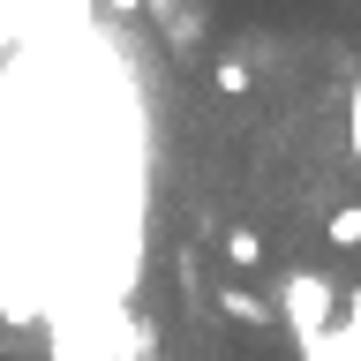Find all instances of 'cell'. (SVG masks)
Wrapping results in <instances>:
<instances>
[{
	"instance_id": "6da1fadb",
	"label": "cell",
	"mask_w": 361,
	"mask_h": 361,
	"mask_svg": "<svg viewBox=\"0 0 361 361\" xmlns=\"http://www.w3.org/2000/svg\"><path fill=\"white\" fill-rule=\"evenodd\" d=\"M279 324L293 331V346L324 338L338 324V286L324 271H286V279H279Z\"/></svg>"
},
{
	"instance_id": "7a4b0ae2",
	"label": "cell",
	"mask_w": 361,
	"mask_h": 361,
	"mask_svg": "<svg viewBox=\"0 0 361 361\" xmlns=\"http://www.w3.org/2000/svg\"><path fill=\"white\" fill-rule=\"evenodd\" d=\"M219 309L233 316V324H271V301H264V293H248V286H226Z\"/></svg>"
},
{
	"instance_id": "3957f363",
	"label": "cell",
	"mask_w": 361,
	"mask_h": 361,
	"mask_svg": "<svg viewBox=\"0 0 361 361\" xmlns=\"http://www.w3.org/2000/svg\"><path fill=\"white\" fill-rule=\"evenodd\" d=\"M301 361H361V346H354V338H346V331L331 324L324 338H309V346H301Z\"/></svg>"
},
{
	"instance_id": "277c9868",
	"label": "cell",
	"mask_w": 361,
	"mask_h": 361,
	"mask_svg": "<svg viewBox=\"0 0 361 361\" xmlns=\"http://www.w3.org/2000/svg\"><path fill=\"white\" fill-rule=\"evenodd\" d=\"M226 264H241V271H256L264 264V241L248 233V226H226Z\"/></svg>"
},
{
	"instance_id": "5b68a950",
	"label": "cell",
	"mask_w": 361,
	"mask_h": 361,
	"mask_svg": "<svg viewBox=\"0 0 361 361\" xmlns=\"http://www.w3.org/2000/svg\"><path fill=\"white\" fill-rule=\"evenodd\" d=\"M324 233H331L338 248H361V203H338L331 219H324Z\"/></svg>"
},
{
	"instance_id": "8992f818",
	"label": "cell",
	"mask_w": 361,
	"mask_h": 361,
	"mask_svg": "<svg viewBox=\"0 0 361 361\" xmlns=\"http://www.w3.org/2000/svg\"><path fill=\"white\" fill-rule=\"evenodd\" d=\"M211 83H219L226 98H248V61H233V53H226V61L211 68Z\"/></svg>"
},
{
	"instance_id": "52a82bcc",
	"label": "cell",
	"mask_w": 361,
	"mask_h": 361,
	"mask_svg": "<svg viewBox=\"0 0 361 361\" xmlns=\"http://www.w3.org/2000/svg\"><path fill=\"white\" fill-rule=\"evenodd\" d=\"M346 135H354V166H361V68H354V98H346Z\"/></svg>"
},
{
	"instance_id": "ba28073f",
	"label": "cell",
	"mask_w": 361,
	"mask_h": 361,
	"mask_svg": "<svg viewBox=\"0 0 361 361\" xmlns=\"http://www.w3.org/2000/svg\"><path fill=\"white\" fill-rule=\"evenodd\" d=\"M8 38H16V8L0 0V53H8Z\"/></svg>"
},
{
	"instance_id": "9c48e42d",
	"label": "cell",
	"mask_w": 361,
	"mask_h": 361,
	"mask_svg": "<svg viewBox=\"0 0 361 361\" xmlns=\"http://www.w3.org/2000/svg\"><path fill=\"white\" fill-rule=\"evenodd\" d=\"M135 8H143V0H113V16H135Z\"/></svg>"
}]
</instances>
